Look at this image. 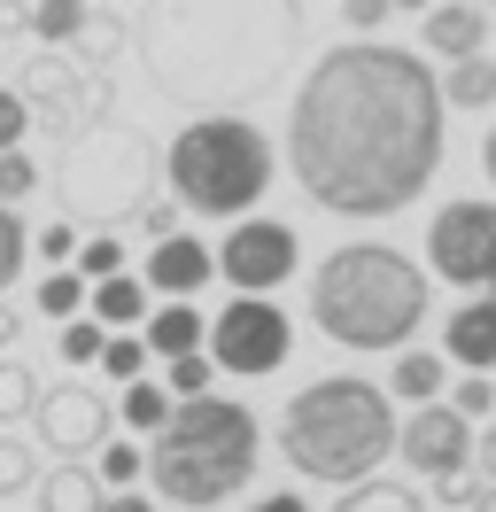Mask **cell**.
I'll use <instances>...</instances> for the list:
<instances>
[{
	"mask_svg": "<svg viewBox=\"0 0 496 512\" xmlns=\"http://www.w3.org/2000/svg\"><path fill=\"white\" fill-rule=\"evenodd\" d=\"M442 109L450 101L411 47H326L287 109V171L334 218H396L442 171Z\"/></svg>",
	"mask_w": 496,
	"mask_h": 512,
	"instance_id": "obj_1",
	"label": "cell"
},
{
	"mask_svg": "<svg viewBox=\"0 0 496 512\" xmlns=\"http://www.w3.org/2000/svg\"><path fill=\"white\" fill-rule=\"evenodd\" d=\"M132 47L163 101L241 109L287 78L303 47V8L295 0H148Z\"/></svg>",
	"mask_w": 496,
	"mask_h": 512,
	"instance_id": "obj_2",
	"label": "cell"
},
{
	"mask_svg": "<svg viewBox=\"0 0 496 512\" xmlns=\"http://www.w3.org/2000/svg\"><path fill=\"white\" fill-rule=\"evenodd\" d=\"M310 319L341 350H403L427 319V272L388 241H349L310 280Z\"/></svg>",
	"mask_w": 496,
	"mask_h": 512,
	"instance_id": "obj_3",
	"label": "cell"
},
{
	"mask_svg": "<svg viewBox=\"0 0 496 512\" xmlns=\"http://www.w3.org/2000/svg\"><path fill=\"white\" fill-rule=\"evenodd\" d=\"M396 404H388V388L372 381H310L287 396V412H279V450H287V466L303 481H326V489H349V481H365L388 450H396Z\"/></svg>",
	"mask_w": 496,
	"mask_h": 512,
	"instance_id": "obj_4",
	"label": "cell"
},
{
	"mask_svg": "<svg viewBox=\"0 0 496 512\" xmlns=\"http://www.w3.org/2000/svg\"><path fill=\"white\" fill-rule=\"evenodd\" d=\"M256 412L233 404V396H179L171 419L155 427V450H148V481L163 505H186V512H210L225 497H241L248 474H256Z\"/></svg>",
	"mask_w": 496,
	"mask_h": 512,
	"instance_id": "obj_5",
	"label": "cell"
},
{
	"mask_svg": "<svg viewBox=\"0 0 496 512\" xmlns=\"http://www.w3.org/2000/svg\"><path fill=\"white\" fill-rule=\"evenodd\" d=\"M163 171H171V194H179L186 210L241 218L248 202H264V187H272V140L248 125V117H233V109H202L171 140Z\"/></svg>",
	"mask_w": 496,
	"mask_h": 512,
	"instance_id": "obj_6",
	"label": "cell"
},
{
	"mask_svg": "<svg viewBox=\"0 0 496 512\" xmlns=\"http://www.w3.org/2000/svg\"><path fill=\"white\" fill-rule=\"evenodd\" d=\"M62 187H70V202H86V210H101V218L132 210V202L148 194V148H140V132L78 140L70 163H62Z\"/></svg>",
	"mask_w": 496,
	"mask_h": 512,
	"instance_id": "obj_7",
	"label": "cell"
},
{
	"mask_svg": "<svg viewBox=\"0 0 496 512\" xmlns=\"http://www.w3.org/2000/svg\"><path fill=\"white\" fill-rule=\"evenodd\" d=\"M287 350H295V326H287V311H272L264 295H241L233 288V303L210 319V357L217 373H279L287 365Z\"/></svg>",
	"mask_w": 496,
	"mask_h": 512,
	"instance_id": "obj_8",
	"label": "cell"
},
{
	"mask_svg": "<svg viewBox=\"0 0 496 512\" xmlns=\"http://www.w3.org/2000/svg\"><path fill=\"white\" fill-rule=\"evenodd\" d=\"M427 256L450 288H489L496 272V202H450L427 233Z\"/></svg>",
	"mask_w": 496,
	"mask_h": 512,
	"instance_id": "obj_9",
	"label": "cell"
},
{
	"mask_svg": "<svg viewBox=\"0 0 496 512\" xmlns=\"http://www.w3.org/2000/svg\"><path fill=\"white\" fill-rule=\"evenodd\" d=\"M396 458L411 474H427V481L465 474V466H473V419H465L458 404H442V396L411 404V419L396 427Z\"/></svg>",
	"mask_w": 496,
	"mask_h": 512,
	"instance_id": "obj_10",
	"label": "cell"
},
{
	"mask_svg": "<svg viewBox=\"0 0 496 512\" xmlns=\"http://www.w3.org/2000/svg\"><path fill=\"white\" fill-rule=\"evenodd\" d=\"M217 272L241 295H272L287 272H295V233L279 218H241L225 241H217Z\"/></svg>",
	"mask_w": 496,
	"mask_h": 512,
	"instance_id": "obj_11",
	"label": "cell"
},
{
	"mask_svg": "<svg viewBox=\"0 0 496 512\" xmlns=\"http://www.w3.org/2000/svg\"><path fill=\"white\" fill-rule=\"evenodd\" d=\"M31 427H39V443H47V450L78 458V450H101V435H109V404H101V388H55V396H39Z\"/></svg>",
	"mask_w": 496,
	"mask_h": 512,
	"instance_id": "obj_12",
	"label": "cell"
},
{
	"mask_svg": "<svg viewBox=\"0 0 496 512\" xmlns=\"http://www.w3.org/2000/svg\"><path fill=\"white\" fill-rule=\"evenodd\" d=\"M210 272H217V249H202L194 233H163L155 256H148V288L155 295H194Z\"/></svg>",
	"mask_w": 496,
	"mask_h": 512,
	"instance_id": "obj_13",
	"label": "cell"
},
{
	"mask_svg": "<svg viewBox=\"0 0 496 512\" xmlns=\"http://www.w3.org/2000/svg\"><path fill=\"white\" fill-rule=\"evenodd\" d=\"M427 24V55H442V63H458V55H481L489 47V16H481V0H442L434 16H419Z\"/></svg>",
	"mask_w": 496,
	"mask_h": 512,
	"instance_id": "obj_14",
	"label": "cell"
},
{
	"mask_svg": "<svg viewBox=\"0 0 496 512\" xmlns=\"http://www.w3.org/2000/svg\"><path fill=\"white\" fill-rule=\"evenodd\" d=\"M442 350L458 357L465 373H496V295H481V303H458V311H450Z\"/></svg>",
	"mask_w": 496,
	"mask_h": 512,
	"instance_id": "obj_15",
	"label": "cell"
},
{
	"mask_svg": "<svg viewBox=\"0 0 496 512\" xmlns=\"http://www.w3.org/2000/svg\"><path fill=\"white\" fill-rule=\"evenodd\" d=\"M148 350L155 357H179V350H202L210 342V319L194 311V295H163V311H148Z\"/></svg>",
	"mask_w": 496,
	"mask_h": 512,
	"instance_id": "obj_16",
	"label": "cell"
},
{
	"mask_svg": "<svg viewBox=\"0 0 496 512\" xmlns=\"http://www.w3.org/2000/svg\"><path fill=\"white\" fill-rule=\"evenodd\" d=\"M86 311L101 326H140V319H148V280H132V272H101L93 295H86Z\"/></svg>",
	"mask_w": 496,
	"mask_h": 512,
	"instance_id": "obj_17",
	"label": "cell"
},
{
	"mask_svg": "<svg viewBox=\"0 0 496 512\" xmlns=\"http://www.w3.org/2000/svg\"><path fill=\"white\" fill-rule=\"evenodd\" d=\"M101 505V474L78 466V458H62L55 474L39 481V512H93Z\"/></svg>",
	"mask_w": 496,
	"mask_h": 512,
	"instance_id": "obj_18",
	"label": "cell"
},
{
	"mask_svg": "<svg viewBox=\"0 0 496 512\" xmlns=\"http://www.w3.org/2000/svg\"><path fill=\"white\" fill-rule=\"evenodd\" d=\"M442 388H450V373H442L434 350H403L396 373H388V396H403V404H427V396H442Z\"/></svg>",
	"mask_w": 496,
	"mask_h": 512,
	"instance_id": "obj_19",
	"label": "cell"
},
{
	"mask_svg": "<svg viewBox=\"0 0 496 512\" xmlns=\"http://www.w3.org/2000/svg\"><path fill=\"white\" fill-rule=\"evenodd\" d=\"M442 101H450V109H489L496 101V63L489 55H458L450 78H442Z\"/></svg>",
	"mask_w": 496,
	"mask_h": 512,
	"instance_id": "obj_20",
	"label": "cell"
},
{
	"mask_svg": "<svg viewBox=\"0 0 496 512\" xmlns=\"http://www.w3.org/2000/svg\"><path fill=\"white\" fill-rule=\"evenodd\" d=\"M334 512H419V497H411L403 481L365 474V481H349V489H341V505H334Z\"/></svg>",
	"mask_w": 496,
	"mask_h": 512,
	"instance_id": "obj_21",
	"label": "cell"
},
{
	"mask_svg": "<svg viewBox=\"0 0 496 512\" xmlns=\"http://www.w3.org/2000/svg\"><path fill=\"white\" fill-rule=\"evenodd\" d=\"M31 412H39V373H31L24 357H0V427H16Z\"/></svg>",
	"mask_w": 496,
	"mask_h": 512,
	"instance_id": "obj_22",
	"label": "cell"
},
{
	"mask_svg": "<svg viewBox=\"0 0 496 512\" xmlns=\"http://www.w3.org/2000/svg\"><path fill=\"white\" fill-rule=\"evenodd\" d=\"M171 404H179V396L163 381H124V427H140V435H155V427L171 419Z\"/></svg>",
	"mask_w": 496,
	"mask_h": 512,
	"instance_id": "obj_23",
	"label": "cell"
},
{
	"mask_svg": "<svg viewBox=\"0 0 496 512\" xmlns=\"http://www.w3.org/2000/svg\"><path fill=\"white\" fill-rule=\"evenodd\" d=\"M86 272H47V280H39V311H47V319H78V311H86Z\"/></svg>",
	"mask_w": 496,
	"mask_h": 512,
	"instance_id": "obj_24",
	"label": "cell"
},
{
	"mask_svg": "<svg viewBox=\"0 0 496 512\" xmlns=\"http://www.w3.org/2000/svg\"><path fill=\"white\" fill-rule=\"evenodd\" d=\"M148 357H155V350H148V334H109L93 365H101L109 381H140V365H148Z\"/></svg>",
	"mask_w": 496,
	"mask_h": 512,
	"instance_id": "obj_25",
	"label": "cell"
},
{
	"mask_svg": "<svg viewBox=\"0 0 496 512\" xmlns=\"http://www.w3.org/2000/svg\"><path fill=\"white\" fill-rule=\"evenodd\" d=\"M163 365H171V373H163L171 396H202V388L217 381V357L210 350H179V357H163Z\"/></svg>",
	"mask_w": 496,
	"mask_h": 512,
	"instance_id": "obj_26",
	"label": "cell"
},
{
	"mask_svg": "<svg viewBox=\"0 0 496 512\" xmlns=\"http://www.w3.org/2000/svg\"><path fill=\"white\" fill-rule=\"evenodd\" d=\"M24 489H39V458L0 427V497H24Z\"/></svg>",
	"mask_w": 496,
	"mask_h": 512,
	"instance_id": "obj_27",
	"label": "cell"
},
{
	"mask_svg": "<svg viewBox=\"0 0 496 512\" xmlns=\"http://www.w3.org/2000/svg\"><path fill=\"white\" fill-rule=\"evenodd\" d=\"M101 342H109V334H101V319H93V311L62 319V365H93V357H101Z\"/></svg>",
	"mask_w": 496,
	"mask_h": 512,
	"instance_id": "obj_28",
	"label": "cell"
},
{
	"mask_svg": "<svg viewBox=\"0 0 496 512\" xmlns=\"http://www.w3.org/2000/svg\"><path fill=\"white\" fill-rule=\"evenodd\" d=\"M78 24H86V0H39V16H31L39 39H78Z\"/></svg>",
	"mask_w": 496,
	"mask_h": 512,
	"instance_id": "obj_29",
	"label": "cell"
},
{
	"mask_svg": "<svg viewBox=\"0 0 496 512\" xmlns=\"http://www.w3.org/2000/svg\"><path fill=\"white\" fill-rule=\"evenodd\" d=\"M24 256H31V233H24V218H16L8 202H0V288H8L16 272H24Z\"/></svg>",
	"mask_w": 496,
	"mask_h": 512,
	"instance_id": "obj_30",
	"label": "cell"
},
{
	"mask_svg": "<svg viewBox=\"0 0 496 512\" xmlns=\"http://www.w3.org/2000/svg\"><path fill=\"white\" fill-rule=\"evenodd\" d=\"M31 187H39V163L24 148H0V202H24Z\"/></svg>",
	"mask_w": 496,
	"mask_h": 512,
	"instance_id": "obj_31",
	"label": "cell"
},
{
	"mask_svg": "<svg viewBox=\"0 0 496 512\" xmlns=\"http://www.w3.org/2000/svg\"><path fill=\"white\" fill-rule=\"evenodd\" d=\"M78 272H86V280H101V272H124L117 233H93V241H78Z\"/></svg>",
	"mask_w": 496,
	"mask_h": 512,
	"instance_id": "obj_32",
	"label": "cell"
},
{
	"mask_svg": "<svg viewBox=\"0 0 496 512\" xmlns=\"http://www.w3.org/2000/svg\"><path fill=\"white\" fill-rule=\"evenodd\" d=\"M148 474V450H101V481H109V489H132V481Z\"/></svg>",
	"mask_w": 496,
	"mask_h": 512,
	"instance_id": "obj_33",
	"label": "cell"
},
{
	"mask_svg": "<svg viewBox=\"0 0 496 512\" xmlns=\"http://www.w3.org/2000/svg\"><path fill=\"white\" fill-rule=\"evenodd\" d=\"M24 132H31V101L0 86V148H24Z\"/></svg>",
	"mask_w": 496,
	"mask_h": 512,
	"instance_id": "obj_34",
	"label": "cell"
},
{
	"mask_svg": "<svg viewBox=\"0 0 496 512\" xmlns=\"http://www.w3.org/2000/svg\"><path fill=\"white\" fill-rule=\"evenodd\" d=\"M450 404H458L465 419H489V412H496V388H489V373H473V381H458V388H450Z\"/></svg>",
	"mask_w": 496,
	"mask_h": 512,
	"instance_id": "obj_35",
	"label": "cell"
},
{
	"mask_svg": "<svg viewBox=\"0 0 496 512\" xmlns=\"http://www.w3.org/2000/svg\"><path fill=\"white\" fill-rule=\"evenodd\" d=\"M396 16V0H341V24H357V32H380Z\"/></svg>",
	"mask_w": 496,
	"mask_h": 512,
	"instance_id": "obj_36",
	"label": "cell"
},
{
	"mask_svg": "<svg viewBox=\"0 0 496 512\" xmlns=\"http://www.w3.org/2000/svg\"><path fill=\"white\" fill-rule=\"evenodd\" d=\"M31 249H39V256H55V264H62V256H78V225H47V233H39Z\"/></svg>",
	"mask_w": 496,
	"mask_h": 512,
	"instance_id": "obj_37",
	"label": "cell"
},
{
	"mask_svg": "<svg viewBox=\"0 0 496 512\" xmlns=\"http://www.w3.org/2000/svg\"><path fill=\"white\" fill-rule=\"evenodd\" d=\"M473 466H481V474H489V489H496V419L473 435Z\"/></svg>",
	"mask_w": 496,
	"mask_h": 512,
	"instance_id": "obj_38",
	"label": "cell"
},
{
	"mask_svg": "<svg viewBox=\"0 0 496 512\" xmlns=\"http://www.w3.org/2000/svg\"><path fill=\"white\" fill-rule=\"evenodd\" d=\"M140 225L163 241V233H179V210H171V202H148V210H140Z\"/></svg>",
	"mask_w": 496,
	"mask_h": 512,
	"instance_id": "obj_39",
	"label": "cell"
},
{
	"mask_svg": "<svg viewBox=\"0 0 496 512\" xmlns=\"http://www.w3.org/2000/svg\"><path fill=\"white\" fill-rule=\"evenodd\" d=\"M93 512H155V505H148V497H132V489H117V497H101Z\"/></svg>",
	"mask_w": 496,
	"mask_h": 512,
	"instance_id": "obj_40",
	"label": "cell"
},
{
	"mask_svg": "<svg viewBox=\"0 0 496 512\" xmlns=\"http://www.w3.org/2000/svg\"><path fill=\"white\" fill-rule=\"evenodd\" d=\"M256 512H310V505H303V497H295V489H272V497H264V505H256Z\"/></svg>",
	"mask_w": 496,
	"mask_h": 512,
	"instance_id": "obj_41",
	"label": "cell"
},
{
	"mask_svg": "<svg viewBox=\"0 0 496 512\" xmlns=\"http://www.w3.org/2000/svg\"><path fill=\"white\" fill-rule=\"evenodd\" d=\"M16 326H24V319H16V311H8V303H0V350H8V342H16Z\"/></svg>",
	"mask_w": 496,
	"mask_h": 512,
	"instance_id": "obj_42",
	"label": "cell"
},
{
	"mask_svg": "<svg viewBox=\"0 0 496 512\" xmlns=\"http://www.w3.org/2000/svg\"><path fill=\"white\" fill-rule=\"evenodd\" d=\"M481 171L496 179V125H489V140H481Z\"/></svg>",
	"mask_w": 496,
	"mask_h": 512,
	"instance_id": "obj_43",
	"label": "cell"
},
{
	"mask_svg": "<svg viewBox=\"0 0 496 512\" xmlns=\"http://www.w3.org/2000/svg\"><path fill=\"white\" fill-rule=\"evenodd\" d=\"M396 8H403V16H427V8H434V0H396Z\"/></svg>",
	"mask_w": 496,
	"mask_h": 512,
	"instance_id": "obj_44",
	"label": "cell"
},
{
	"mask_svg": "<svg viewBox=\"0 0 496 512\" xmlns=\"http://www.w3.org/2000/svg\"><path fill=\"white\" fill-rule=\"evenodd\" d=\"M489 295H496V272H489Z\"/></svg>",
	"mask_w": 496,
	"mask_h": 512,
	"instance_id": "obj_45",
	"label": "cell"
},
{
	"mask_svg": "<svg viewBox=\"0 0 496 512\" xmlns=\"http://www.w3.org/2000/svg\"><path fill=\"white\" fill-rule=\"evenodd\" d=\"M481 8H496V0H481Z\"/></svg>",
	"mask_w": 496,
	"mask_h": 512,
	"instance_id": "obj_46",
	"label": "cell"
}]
</instances>
